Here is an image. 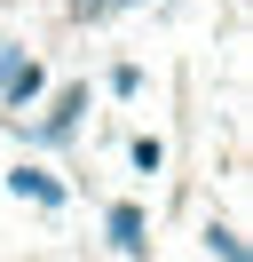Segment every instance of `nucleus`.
I'll use <instances>...</instances> for the list:
<instances>
[{
	"label": "nucleus",
	"mask_w": 253,
	"mask_h": 262,
	"mask_svg": "<svg viewBox=\"0 0 253 262\" xmlns=\"http://www.w3.org/2000/svg\"><path fill=\"white\" fill-rule=\"evenodd\" d=\"M79 112H87V88H63V96H56V112H47V119H40V127H32V135H47V143H63Z\"/></svg>",
	"instance_id": "nucleus-1"
},
{
	"label": "nucleus",
	"mask_w": 253,
	"mask_h": 262,
	"mask_svg": "<svg viewBox=\"0 0 253 262\" xmlns=\"http://www.w3.org/2000/svg\"><path fill=\"white\" fill-rule=\"evenodd\" d=\"M111 246L119 254H142V214L135 207H111Z\"/></svg>",
	"instance_id": "nucleus-2"
},
{
	"label": "nucleus",
	"mask_w": 253,
	"mask_h": 262,
	"mask_svg": "<svg viewBox=\"0 0 253 262\" xmlns=\"http://www.w3.org/2000/svg\"><path fill=\"white\" fill-rule=\"evenodd\" d=\"M8 72H16V48H0V80H8Z\"/></svg>",
	"instance_id": "nucleus-3"
}]
</instances>
